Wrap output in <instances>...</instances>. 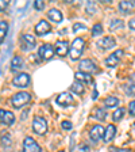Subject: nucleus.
Returning a JSON list of instances; mask_svg holds the SVG:
<instances>
[{
    "label": "nucleus",
    "instance_id": "1",
    "mask_svg": "<svg viewBox=\"0 0 135 152\" xmlns=\"http://www.w3.org/2000/svg\"><path fill=\"white\" fill-rule=\"evenodd\" d=\"M84 39L82 38H76L74 41L72 42V46H70V58L72 60H79L80 56L84 52Z\"/></svg>",
    "mask_w": 135,
    "mask_h": 152
},
{
    "label": "nucleus",
    "instance_id": "2",
    "mask_svg": "<svg viewBox=\"0 0 135 152\" xmlns=\"http://www.w3.org/2000/svg\"><path fill=\"white\" fill-rule=\"evenodd\" d=\"M30 101H31V95L28 92H25V91L18 92V94H15L12 96V106L16 109H20L25 104H27Z\"/></svg>",
    "mask_w": 135,
    "mask_h": 152
},
{
    "label": "nucleus",
    "instance_id": "3",
    "mask_svg": "<svg viewBox=\"0 0 135 152\" xmlns=\"http://www.w3.org/2000/svg\"><path fill=\"white\" fill-rule=\"evenodd\" d=\"M32 129L37 134H45L47 132V122L45 118L42 117H35L34 121H32Z\"/></svg>",
    "mask_w": 135,
    "mask_h": 152
},
{
    "label": "nucleus",
    "instance_id": "4",
    "mask_svg": "<svg viewBox=\"0 0 135 152\" xmlns=\"http://www.w3.org/2000/svg\"><path fill=\"white\" fill-rule=\"evenodd\" d=\"M23 152H42V149L32 137H26L23 141Z\"/></svg>",
    "mask_w": 135,
    "mask_h": 152
},
{
    "label": "nucleus",
    "instance_id": "5",
    "mask_svg": "<svg viewBox=\"0 0 135 152\" xmlns=\"http://www.w3.org/2000/svg\"><path fill=\"white\" fill-rule=\"evenodd\" d=\"M38 54L42 60H50L54 56V48L49 44H43L39 49H38Z\"/></svg>",
    "mask_w": 135,
    "mask_h": 152
},
{
    "label": "nucleus",
    "instance_id": "6",
    "mask_svg": "<svg viewBox=\"0 0 135 152\" xmlns=\"http://www.w3.org/2000/svg\"><path fill=\"white\" fill-rule=\"evenodd\" d=\"M20 44H22L23 50H31L35 48L37 42H35V38L31 34H23L22 38H20Z\"/></svg>",
    "mask_w": 135,
    "mask_h": 152
},
{
    "label": "nucleus",
    "instance_id": "7",
    "mask_svg": "<svg viewBox=\"0 0 135 152\" xmlns=\"http://www.w3.org/2000/svg\"><path fill=\"white\" fill-rule=\"evenodd\" d=\"M123 54H124V52H123L122 49H118L116 52H113L112 54H110V56L105 58V61H104V63H105V65H107V66H115L120 60H122Z\"/></svg>",
    "mask_w": 135,
    "mask_h": 152
},
{
    "label": "nucleus",
    "instance_id": "8",
    "mask_svg": "<svg viewBox=\"0 0 135 152\" xmlns=\"http://www.w3.org/2000/svg\"><path fill=\"white\" fill-rule=\"evenodd\" d=\"M79 66H80V72H84V73H91L97 71V66H96V64L92 60H81Z\"/></svg>",
    "mask_w": 135,
    "mask_h": 152
},
{
    "label": "nucleus",
    "instance_id": "9",
    "mask_svg": "<svg viewBox=\"0 0 135 152\" xmlns=\"http://www.w3.org/2000/svg\"><path fill=\"white\" fill-rule=\"evenodd\" d=\"M12 83L18 87H27L30 84V75L28 73H19L14 77Z\"/></svg>",
    "mask_w": 135,
    "mask_h": 152
},
{
    "label": "nucleus",
    "instance_id": "10",
    "mask_svg": "<svg viewBox=\"0 0 135 152\" xmlns=\"http://www.w3.org/2000/svg\"><path fill=\"white\" fill-rule=\"evenodd\" d=\"M50 30H51V26H50V23L46 22V20H39L38 25L35 26V33H37L38 35H45L50 31Z\"/></svg>",
    "mask_w": 135,
    "mask_h": 152
},
{
    "label": "nucleus",
    "instance_id": "11",
    "mask_svg": "<svg viewBox=\"0 0 135 152\" xmlns=\"http://www.w3.org/2000/svg\"><path fill=\"white\" fill-rule=\"evenodd\" d=\"M0 121L3 124H6V125H12L14 121H15V115L11 111L0 109Z\"/></svg>",
    "mask_w": 135,
    "mask_h": 152
},
{
    "label": "nucleus",
    "instance_id": "12",
    "mask_svg": "<svg viewBox=\"0 0 135 152\" xmlns=\"http://www.w3.org/2000/svg\"><path fill=\"white\" fill-rule=\"evenodd\" d=\"M54 52H56L60 57L66 56L68 52H69V44H68L66 41H58L56 44V49H54Z\"/></svg>",
    "mask_w": 135,
    "mask_h": 152
},
{
    "label": "nucleus",
    "instance_id": "13",
    "mask_svg": "<svg viewBox=\"0 0 135 152\" xmlns=\"http://www.w3.org/2000/svg\"><path fill=\"white\" fill-rule=\"evenodd\" d=\"M57 103L61 106H69L70 103H73V95L70 92H62L57 96Z\"/></svg>",
    "mask_w": 135,
    "mask_h": 152
},
{
    "label": "nucleus",
    "instance_id": "14",
    "mask_svg": "<svg viewBox=\"0 0 135 152\" xmlns=\"http://www.w3.org/2000/svg\"><path fill=\"white\" fill-rule=\"evenodd\" d=\"M103 134H104V129L101 125H95L91 129V132H89V137H91L93 141H99V140L103 137Z\"/></svg>",
    "mask_w": 135,
    "mask_h": 152
},
{
    "label": "nucleus",
    "instance_id": "15",
    "mask_svg": "<svg viewBox=\"0 0 135 152\" xmlns=\"http://www.w3.org/2000/svg\"><path fill=\"white\" fill-rule=\"evenodd\" d=\"M97 45L100 49L107 50V49H111V48L115 45V39H113L112 37H104V38H101V39H99Z\"/></svg>",
    "mask_w": 135,
    "mask_h": 152
},
{
    "label": "nucleus",
    "instance_id": "16",
    "mask_svg": "<svg viewBox=\"0 0 135 152\" xmlns=\"http://www.w3.org/2000/svg\"><path fill=\"white\" fill-rule=\"evenodd\" d=\"M115 134H116V128L113 126V125H108L105 129H104V141L105 142H111L113 140V137H115Z\"/></svg>",
    "mask_w": 135,
    "mask_h": 152
},
{
    "label": "nucleus",
    "instance_id": "17",
    "mask_svg": "<svg viewBox=\"0 0 135 152\" xmlns=\"http://www.w3.org/2000/svg\"><path fill=\"white\" fill-rule=\"evenodd\" d=\"M134 8H135V1H132V0L120 1V4H119V10L122 11V14H130Z\"/></svg>",
    "mask_w": 135,
    "mask_h": 152
},
{
    "label": "nucleus",
    "instance_id": "18",
    "mask_svg": "<svg viewBox=\"0 0 135 152\" xmlns=\"http://www.w3.org/2000/svg\"><path fill=\"white\" fill-rule=\"evenodd\" d=\"M47 18L50 19V20H53V22H61L62 20V14H61L60 10L57 8H51L49 12H47Z\"/></svg>",
    "mask_w": 135,
    "mask_h": 152
},
{
    "label": "nucleus",
    "instance_id": "19",
    "mask_svg": "<svg viewBox=\"0 0 135 152\" xmlns=\"http://www.w3.org/2000/svg\"><path fill=\"white\" fill-rule=\"evenodd\" d=\"M23 65H25V63H23V58L20 56H15L11 61V69L12 71H20Z\"/></svg>",
    "mask_w": 135,
    "mask_h": 152
},
{
    "label": "nucleus",
    "instance_id": "20",
    "mask_svg": "<svg viewBox=\"0 0 135 152\" xmlns=\"http://www.w3.org/2000/svg\"><path fill=\"white\" fill-rule=\"evenodd\" d=\"M74 77L77 79V82H82V83H92V76L89 73H84V72H76Z\"/></svg>",
    "mask_w": 135,
    "mask_h": 152
},
{
    "label": "nucleus",
    "instance_id": "21",
    "mask_svg": "<svg viewBox=\"0 0 135 152\" xmlns=\"http://www.w3.org/2000/svg\"><path fill=\"white\" fill-rule=\"evenodd\" d=\"M124 114H126V109H124V107H119V109H116V110L113 111L112 120H113V121H120L123 117H124Z\"/></svg>",
    "mask_w": 135,
    "mask_h": 152
},
{
    "label": "nucleus",
    "instance_id": "22",
    "mask_svg": "<svg viewBox=\"0 0 135 152\" xmlns=\"http://www.w3.org/2000/svg\"><path fill=\"white\" fill-rule=\"evenodd\" d=\"M104 104H105V107H115V106L119 104V99L115 98V96H108L104 101Z\"/></svg>",
    "mask_w": 135,
    "mask_h": 152
},
{
    "label": "nucleus",
    "instance_id": "23",
    "mask_svg": "<svg viewBox=\"0 0 135 152\" xmlns=\"http://www.w3.org/2000/svg\"><path fill=\"white\" fill-rule=\"evenodd\" d=\"M7 30H8V23L0 20V42L3 41V38L6 37Z\"/></svg>",
    "mask_w": 135,
    "mask_h": 152
},
{
    "label": "nucleus",
    "instance_id": "24",
    "mask_svg": "<svg viewBox=\"0 0 135 152\" xmlns=\"http://www.w3.org/2000/svg\"><path fill=\"white\" fill-rule=\"evenodd\" d=\"M70 90H72L73 92H76V94H82V92H84V87H82V84L80 82L73 83L72 87H70Z\"/></svg>",
    "mask_w": 135,
    "mask_h": 152
},
{
    "label": "nucleus",
    "instance_id": "25",
    "mask_svg": "<svg viewBox=\"0 0 135 152\" xmlns=\"http://www.w3.org/2000/svg\"><path fill=\"white\" fill-rule=\"evenodd\" d=\"M100 34H103V26H101L100 23H96V25L92 27V35L96 37V35H100Z\"/></svg>",
    "mask_w": 135,
    "mask_h": 152
},
{
    "label": "nucleus",
    "instance_id": "26",
    "mask_svg": "<svg viewBox=\"0 0 135 152\" xmlns=\"http://www.w3.org/2000/svg\"><path fill=\"white\" fill-rule=\"evenodd\" d=\"M127 95H134L135 94V83H129V84L124 87Z\"/></svg>",
    "mask_w": 135,
    "mask_h": 152
},
{
    "label": "nucleus",
    "instance_id": "27",
    "mask_svg": "<svg viewBox=\"0 0 135 152\" xmlns=\"http://www.w3.org/2000/svg\"><path fill=\"white\" fill-rule=\"evenodd\" d=\"M123 26V22L120 20V19H115V20H112L111 22V30H115V28H119Z\"/></svg>",
    "mask_w": 135,
    "mask_h": 152
},
{
    "label": "nucleus",
    "instance_id": "28",
    "mask_svg": "<svg viewBox=\"0 0 135 152\" xmlns=\"http://www.w3.org/2000/svg\"><path fill=\"white\" fill-rule=\"evenodd\" d=\"M96 118L97 120H104L105 118V111L100 110V109H96Z\"/></svg>",
    "mask_w": 135,
    "mask_h": 152
},
{
    "label": "nucleus",
    "instance_id": "29",
    "mask_svg": "<svg viewBox=\"0 0 135 152\" xmlns=\"http://www.w3.org/2000/svg\"><path fill=\"white\" fill-rule=\"evenodd\" d=\"M61 125H62V128L64 129H66V130H70L72 129V122H69V121H62V124H61Z\"/></svg>",
    "mask_w": 135,
    "mask_h": 152
},
{
    "label": "nucleus",
    "instance_id": "30",
    "mask_svg": "<svg viewBox=\"0 0 135 152\" xmlns=\"http://www.w3.org/2000/svg\"><path fill=\"white\" fill-rule=\"evenodd\" d=\"M34 6H35V8L37 10H43L45 8V3L43 1H41V0H37L34 3Z\"/></svg>",
    "mask_w": 135,
    "mask_h": 152
},
{
    "label": "nucleus",
    "instance_id": "31",
    "mask_svg": "<svg viewBox=\"0 0 135 152\" xmlns=\"http://www.w3.org/2000/svg\"><path fill=\"white\" fill-rule=\"evenodd\" d=\"M80 28H82V30H85V25H81V23H74V25H73V31H77V30H80Z\"/></svg>",
    "mask_w": 135,
    "mask_h": 152
},
{
    "label": "nucleus",
    "instance_id": "32",
    "mask_svg": "<svg viewBox=\"0 0 135 152\" xmlns=\"http://www.w3.org/2000/svg\"><path fill=\"white\" fill-rule=\"evenodd\" d=\"M129 110H130V114L135 115V101L130 102V104H129Z\"/></svg>",
    "mask_w": 135,
    "mask_h": 152
},
{
    "label": "nucleus",
    "instance_id": "33",
    "mask_svg": "<svg viewBox=\"0 0 135 152\" xmlns=\"http://www.w3.org/2000/svg\"><path fill=\"white\" fill-rule=\"evenodd\" d=\"M1 141H3V145H7V147H8L9 144H11V139H9L8 134H7L6 137H4V136L1 137Z\"/></svg>",
    "mask_w": 135,
    "mask_h": 152
},
{
    "label": "nucleus",
    "instance_id": "34",
    "mask_svg": "<svg viewBox=\"0 0 135 152\" xmlns=\"http://www.w3.org/2000/svg\"><path fill=\"white\" fill-rule=\"evenodd\" d=\"M77 152H89V147L88 145H80L77 148Z\"/></svg>",
    "mask_w": 135,
    "mask_h": 152
},
{
    "label": "nucleus",
    "instance_id": "35",
    "mask_svg": "<svg viewBox=\"0 0 135 152\" xmlns=\"http://www.w3.org/2000/svg\"><path fill=\"white\" fill-rule=\"evenodd\" d=\"M7 6H8V1H4V0H0V12L3 11V10L7 8Z\"/></svg>",
    "mask_w": 135,
    "mask_h": 152
},
{
    "label": "nucleus",
    "instance_id": "36",
    "mask_svg": "<svg viewBox=\"0 0 135 152\" xmlns=\"http://www.w3.org/2000/svg\"><path fill=\"white\" fill-rule=\"evenodd\" d=\"M129 26H130V28L135 30V18H132L131 20H130V22H129Z\"/></svg>",
    "mask_w": 135,
    "mask_h": 152
},
{
    "label": "nucleus",
    "instance_id": "37",
    "mask_svg": "<svg viewBox=\"0 0 135 152\" xmlns=\"http://www.w3.org/2000/svg\"><path fill=\"white\" fill-rule=\"evenodd\" d=\"M115 152H132L131 149H122V148H118L115 149Z\"/></svg>",
    "mask_w": 135,
    "mask_h": 152
},
{
    "label": "nucleus",
    "instance_id": "38",
    "mask_svg": "<svg viewBox=\"0 0 135 152\" xmlns=\"http://www.w3.org/2000/svg\"><path fill=\"white\" fill-rule=\"evenodd\" d=\"M58 152H65V151H58Z\"/></svg>",
    "mask_w": 135,
    "mask_h": 152
}]
</instances>
